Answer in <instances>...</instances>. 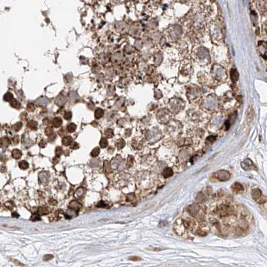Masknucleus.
<instances>
[{
	"mask_svg": "<svg viewBox=\"0 0 267 267\" xmlns=\"http://www.w3.org/2000/svg\"><path fill=\"white\" fill-rule=\"evenodd\" d=\"M80 188H79L78 190L77 191V192H76V195H79V197H80V196H82V194H83V193H84V190H83V189H82V190H81V192H80Z\"/></svg>",
	"mask_w": 267,
	"mask_h": 267,
	"instance_id": "obj_34",
	"label": "nucleus"
},
{
	"mask_svg": "<svg viewBox=\"0 0 267 267\" xmlns=\"http://www.w3.org/2000/svg\"><path fill=\"white\" fill-rule=\"evenodd\" d=\"M62 147H57L56 148V151H55V153H56V156H58V157H60V155H62Z\"/></svg>",
	"mask_w": 267,
	"mask_h": 267,
	"instance_id": "obj_26",
	"label": "nucleus"
},
{
	"mask_svg": "<svg viewBox=\"0 0 267 267\" xmlns=\"http://www.w3.org/2000/svg\"><path fill=\"white\" fill-rule=\"evenodd\" d=\"M67 129L68 131H69L70 133H73L76 131L77 129V125L74 123H70L67 126Z\"/></svg>",
	"mask_w": 267,
	"mask_h": 267,
	"instance_id": "obj_17",
	"label": "nucleus"
},
{
	"mask_svg": "<svg viewBox=\"0 0 267 267\" xmlns=\"http://www.w3.org/2000/svg\"><path fill=\"white\" fill-rule=\"evenodd\" d=\"M22 127V123L21 122H19V123H15V125L12 126V129L15 131H18L20 130Z\"/></svg>",
	"mask_w": 267,
	"mask_h": 267,
	"instance_id": "obj_19",
	"label": "nucleus"
},
{
	"mask_svg": "<svg viewBox=\"0 0 267 267\" xmlns=\"http://www.w3.org/2000/svg\"><path fill=\"white\" fill-rule=\"evenodd\" d=\"M48 210L46 207H39V209H37V214L40 216V215H46L48 214Z\"/></svg>",
	"mask_w": 267,
	"mask_h": 267,
	"instance_id": "obj_14",
	"label": "nucleus"
},
{
	"mask_svg": "<svg viewBox=\"0 0 267 267\" xmlns=\"http://www.w3.org/2000/svg\"><path fill=\"white\" fill-rule=\"evenodd\" d=\"M103 115H104V111H103L101 108H97V110H95V112H94V117H95L96 119H100V118L103 117Z\"/></svg>",
	"mask_w": 267,
	"mask_h": 267,
	"instance_id": "obj_12",
	"label": "nucleus"
},
{
	"mask_svg": "<svg viewBox=\"0 0 267 267\" xmlns=\"http://www.w3.org/2000/svg\"><path fill=\"white\" fill-rule=\"evenodd\" d=\"M28 109L30 110V111H34V110L35 109V106H34V104H32V103L28 104Z\"/></svg>",
	"mask_w": 267,
	"mask_h": 267,
	"instance_id": "obj_31",
	"label": "nucleus"
},
{
	"mask_svg": "<svg viewBox=\"0 0 267 267\" xmlns=\"http://www.w3.org/2000/svg\"><path fill=\"white\" fill-rule=\"evenodd\" d=\"M53 258H54V256L52 254H46L43 257V260L44 261H49V260L52 259Z\"/></svg>",
	"mask_w": 267,
	"mask_h": 267,
	"instance_id": "obj_27",
	"label": "nucleus"
},
{
	"mask_svg": "<svg viewBox=\"0 0 267 267\" xmlns=\"http://www.w3.org/2000/svg\"><path fill=\"white\" fill-rule=\"evenodd\" d=\"M252 119H253V110L251 107H249V111H248V114H247V123L248 124H250L252 121Z\"/></svg>",
	"mask_w": 267,
	"mask_h": 267,
	"instance_id": "obj_10",
	"label": "nucleus"
},
{
	"mask_svg": "<svg viewBox=\"0 0 267 267\" xmlns=\"http://www.w3.org/2000/svg\"><path fill=\"white\" fill-rule=\"evenodd\" d=\"M252 196L254 200H257L259 199V198L261 196V191L259 189H254L252 191Z\"/></svg>",
	"mask_w": 267,
	"mask_h": 267,
	"instance_id": "obj_6",
	"label": "nucleus"
},
{
	"mask_svg": "<svg viewBox=\"0 0 267 267\" xmlns=\"http://www.w3.org/2000/svg\"><path fill=\"white\" fill-rule=\"evenodd\" d=\"M64 117L65 118V119L66 120H70V119H71V118H72V113L71 112H66L64 114Z\"/></svg>",
	"mask_w": 267,
	"mask_h": 267,
	"instance_id": "obj_28",
	"label": "nucleus"
},
{
	"mask_svg": "<svg viewBox=\"0 0 267 267\" xmlns=\"http://www.w3.org/2000/svg\"><path fill=\"white\" fill-rule=\"evenodd\" d=\"M37 122L34 121H30L28 122V128H30V129H32V130H35V129H36V128H37Z\"/></svg>",
	"mask_w": 267,
	"mask_h": 267,
	"instance_id": "obj_15",
	"label": "nucleus"
},
{
	"mask_svg": "<svg viewBox=\"0 0 267 267\" xmlns=\"http://www.w3.org/2000/svg\"><path fill=\"white\" fill-rule=\"evenodd\" d=\"M39 145H40V147L44 148L46 146V142L45 141L42 140V141H41L40 142Z\"/></svg>",
	"mask_w": 267,
	"mask_h": 267,
	"instance_id": "obj_33",
	"label": "nucleus"
},
{
	"mask_svg": "<svg viewBox=\"0 0 267 267\" xmlns=\"http://www.w3.org/2000/svg\"><path fill=\"white\" fill-rule=\"evenodd\" d=\"M127 165L128 167L132 166V165H133V160H132V157H131V156H129V158H128Z\"/></svg>",
	"mask_w": 267,
	"mask_h": 267,
	"instance_id": "obj_32",
	"label": "nucleus"
},
{
	"mask_svg": "<svg viewBox=\"0 0 267 267\" xmlns=\"http://www.w3.org/2000/svg\"><path fill=\"white\" fill-rule=\"evenodd\" d=\"M11 107H14V108H18L20 107V103L19 101H17V100H13L11 103Z\"/></svg>",
	"mask_w": 267,
	"mask_h": 267,
	"instance_id": "obj_24",
	"label": "nucleus"
},
{
	"mask_svg": "<svg viewBox=\"0 0 267 267\" xmlns=\"http://www.w3.org/2000/svg\"><path fill=\"white\" fill-rule=\"evenodd\" d=\"M5 206H6V207L9 208V209H11L13 207V204L12 202H6V203H5Z\"/></svg>",
	"mask_w": 267,
	"mask_h": 267,
	"instance_id": "obj_29",
	"label": "nucleus"
},
{
	"mask_svg": "<svg viewBox=\"0 0 267 267\" xmlns=\"http://www.w3.org/2000/svg\"><path fill=\"white\" fill-rule=\"evenodd\" d=\"M11 143V141L9 140V139L6 137H2L1 139H0V147L2 148H5L7 147L8 146L10 145Z\"/></svg>",
	"mask_w": 267,
	"mask_h": 267,
	"instance_id": "obj_3",
	"label": "nucleus"
},
{
	"mask_svg": "<svg viewBox=\"0 0 267 267\" xmlns=\"http://www.w3.org/2000/svg\"><path fill=\"white\" fill-rule=\"evenodd\" d=\"M12 217H13V218H18L19 216H20V215L18 214L17 213H16V212H13V213H12Z\"/></svg>",
	"mask_w": 267,
	"mask_h": 267,
	"instance_id": "obj_43",
	"label": "nucleus"
},
{
	"mask_svg": "<svg viewBox=\"0 0 267 267\" xmlns=\"http://www.w3.org/2000/svg\"><path fill=\"white\" fill-rule=\"evenodd\" d=\"M115 145H116V146H117V147L119 149H122V148H123L124 146H125V141H124L123 139H119V140L116 142Z\"/></svg>",
	"mask_w": 267,
	"mask_h": 267,
	"instance_id": "obj_13",
	"label": "nucleus"
},
{
	"mask_svg": "<svg viewBox=\"0 0 267 267\" xmlns=\"http://www.w3.org/2000/svg\"><path fill=\"white\" fill-rule=\"evenodd\" d=\"M4 99H5V101H11V100L13 99V95H12V94L10 93V92H8L6 95L4 96Z\"/></svg>",
	"mask_w": 267,
	"mask_h": 267,
	"instance_id": "obj_25",
	"label": "nucleus"
},
{
	"mask_svg": "<svg viewBox=\"0 0 267 267\" xmlns=\"http://www.w3.org/2000/svg\"><path fill=\"white\" fill-rule=\"evenodd\" d=\"M232 189H233V190L235 192L238 193L242 192L243 189H244V187H243V186L241 185L240 183H234L233 185V186H232Z\"/></svg>",
	"mask_w": 267,
	"mask_h": 267,
	"instance_id": "obj_7",
	"label": "nucleus"
},
{
	"mask_svg": "<svg viewBox=\"0 0 267 267\" xmlns=\"http://www.w3.org/2000/svg\"><path fill=\"white\" fill-rule=\"evenodd\" d=\"M215 139H216V137L210 136L207 139V141H210V142H213V141H215Z\"/></svg>",
	"mask_w": 267,
	"mask_h": 267,
	"instance_id": "obj_38",
	"label": "nucleus"
},
{
	"mask_svg": "<svg viewBox=\"0 0 267 267\" xmlns=\"http://www.w3.org/2000/svg\"><path fill=\"white\" fill-rule=\"evenodd\" d=\"M19 167L22 169H26L29 167V164L26 161H21L19 163Z\"/></svg>",
	"mask_w": 267,
	"mask_h": 267,
	"instance_id": "obj_16",
	"label": "nucleus"
},
{
	"mask_svg": "<svg viewBox=\"0 0 267 267\" xmlns=\"http://www.w3.org/2000/svg\"><path fill=\"white\" fill-rule=\"evenodd\" d=\"M53 133H54V130H53V129L52 127H47L46 129H45V134L46 135H48V136L53 135Z\"/></svg>",
	"mask_w": 267,
	"mask_h": 267,
	"instance_id": "obj_23",
	"label": "nucleus"
},
{
	"mask_svg": "<svg viewBox=\"0 0 267 267\" xmlns=\"http://www.w3.org/2000/svg\"><path fill=\"white\" fill-rule=\"evenodd\" d=\"M106 206V204L104 203L103 202H100L98 203L97 204V207H105Z\"/></svg>",
	"mask_w": 267,
	"mask_h": 267,
	"instance_id": "obj_35",
	"label": "nucleus"
},
{
	"mask_svg": "<svg viewBox=\"0 0 267 267\" xmlns=\"http://www.w3.org/2000/svg\"><path fill=\"white\" fill-rule=\"evenodd\" d=\"M133 198H134V194H129L127 196V201L131 202V201L133 200Z\"/></svg>",
	"mask_w": 267,
	"mask_h": 267,
	"instance_id": "obj_30",
	"label": "nucleus"
},
{
	"mask_svg": "<svg viewBox=\"0 0 267 267\" xmlns=\"http://www.w3.org/2000/svg\"><path fill=\"white\" fill-rule=\"evenodd\" d=\"M230 77H231V80L232 82H236L238 79V72L236 70L232 69L231 71H230Z\"/></svg>",
	"mask_w": 267,
	"mask_h": 267,
	"instance_id": "obj_5",
	"label": "nucleus"
},
{
	"mask_svg": "<svg viewBox=\"0 0 267 267\" xmlns=\"http://www.w3.org/2000/svg\"><path fill=\"white\" fill-rule=\"evenodd\" d=\"M62 119L59 117L55 118L52 122L53 126H54V127H56V128H57V127H60V126L62 125Z\"/></svg>",
	"mask_w": 267,
	"mask_h": 267,
	"instance_id": "obj_11",
	"label": "nucleus"
},
{
	"mask_svg": "<svg viewBox=\"0 0 267 267\" xmlns=\"http://www.w3.org/2000/svg\"><path fill=\"white\" fill-rule=\"evenodd\" d=\"M57 203H58V202H57V201H56V200H54V199L50 200V204L51 205H56V204H57Z\"/></svg>",
	"mask_w": 267,
	"mask_h": 267,
	"instance_id": "obj_40",
	"label": "nucleus"
},
{
	"mask_svg": "<svg viewBox=\"0 0 267 267\" xmlns=\"http://www.w3.org/2000/svg\"><path fill=\"white\" fill-rule=\"evenodd\" d=\"M22 152L18 149H13L11 152V155L12 157L15 159H19L22 157Z\"/></svg>",
	"mask_w": 267,
	"mask_h": 267,
	"instance_id": "obj_9",
	"label": "nucleus"
},
{
	"mask_svg": "<svg viewBox=\"0 0 267 267\" xmlns=\"http://www.w3.org/2000/svg\"><path fill=\"white\" fill-rule=\"evenodd\" d=\"M107 145H108V141L105 138L102 139L100 141V146L102 148H105L107 147Z\"/></svg>",
	"mask_w": 267,
	"mask_h": 267,
	"instance_id": "obj_21",
	"label": "nucleus"
},
{
	"mask_svg": "<svg viewBox=\"0 0 267 267\" xmlns=\"http://www.w3.org/2000/svg\"><path fill=\"white\" fill-rule=\"evenodd\" d=\"M105 134L107 138H111L113 136V131L111 129H108L105 131Z\"/></svg>",
	"mask_w": 267,
	"mask_h": 267,
	"instance_id": "obj_20",
	"label": "nucleus"
},
{
	"mask_svg": "<svg viewBox=\"0 0 267 267\" xmlns=\"http://www.w3.org/2000/svg\"><path fill=\"white\" fill-rule=\"evenodd\" d=\"M13 141L14 144H17L19 143V137L18 136H15V137L13 138Z\"/></svg>",
	"mask_w": 267,
	"mask_h": 267,
	"instance_id": "obj_36",
	"label": "nucleus"
},
{
	"mask_svg": "<svg viewBox=\"0 0 267 267\" xmlns=\"http://www.w3.org/2000/svg\"><path fill=\"white\" fill-rule=\"evenodd\" d=\"M172 175H173V171L169 167L165 168L163 171V176L164 178H169Z\"/></svg>",
	"mask_w": 267,
	"mask_h": 267,
	"instance_id": "obj_8",
	"label": "nucleus"
},
{
	"mask_svg": "<svg viewBox=\"0 0 267 267\" xmlns=\"http://www.w3.org/2000/svg\"><path fill=\"white\" fill-rule=\"evenodd\" d=\"M43 123L44 125H48V124L50 123V121H49V119H48V118H46V119H44L43 121Z\"/></svg>",
	"mask_w": 267,
	"mask_h": 267,
	"instance_id": "obj_42",
	"label": "nucleus"
},
{
	"mask_svg": "<svg viewBox=\"0 0 267 267\" xmlns=\"http://www.w3.org/2000/svg\"><path fill=\"white\" fill-rule=\"evenodd\" d=\"M79 147V144L77 143H74V145L72 146V149H78Z\"/></svg>",
	"mask_w": 267,
	"mask_h": 267,
	"instance_id": "obj_39",
	"label": "nucleus"
},
{
	"mask_svg": "<svg viewBox=\"0 0 267 267\" xmlns=\"http://www.w3.org/2000/svg\"><path fill=\"white\" fill-rule=\"evenodd\" d=\"M30 220L33 222H36V221H40L41 218H40V216L38 214H32Z\"/></svg>",
	"mask_w": 267,
	"mask_h": 267,
	"instance_id": "obj_22",
	"label": "nucleus"
},
{
	"mask_svg": "<svg viewBox=\"0 0 267 267\" xmlns=\"http://www.w3.org/2000/svg\"><path fill=\"white\" fill-rule=\"evenodd\" d=\"M81 207H82L81 204H80L79 202H77V201H73L69 205L70 209H73V210H74V211H76L77 212H78L79 211V209L81 208Z\"/></svg>",
	"mask_w": 267,
	"mask_h": 267,
	"instance_id": "obj_2",
	"label": "nucleus"
},
{
	"mask_svg": "<svg viewBox=\"0 0 267 267\" xmlns=\"http://www.w3.org/2000/svg\"><path fill=\"white\" fill-rule=\"evenodd\" d=\"M59 161H60V157H58V156H56V157H54V159H53V162H54V163H58L59 162Z\"/></svg>",
	"mask_w": 267,
	"mask_h": 267,
	"instance_id": "obj_37",
	"label": "nucleus"
},
{
	"mask_svg": "<svg viewBox=\"0 0 267 267\" xmlns=\"http://www.w3.org/2000/svg\"><path fill=\"white\" fill-rule=\"evenodd\" d=\"M129 260H140V258L139 257H137V256H131V258H129Z\"/></svg>",
	"mask_w": 267,
	"mask_h": 267,
	"instance_id": "obj_41",
	"label": "nucleus"
},
{
	"mask_svg": "<svg viewBox=\"0 0 267 267\" xmlns=\"http://www.w3.org/2000/svg\"><path fill=\"white\" fill-rule=\"evenodd\" d=\"M99 153H100V148L97 147L94 149H93V150L91 151L90 155H92V157H97L99 155Z\"/></svg>",
	"mask_w": 267,
	"mask_h": 267,
	"instance_id": "obj_18",
	"label": "nucleus"
},
{
	"mask_svg": "<svg viewBox=\"0 0 267 267\" xmlns=\"http://www.w3.org/2000/svg\"><path fill=\"white\" fill-rule=\"evenodd\" d=\"M218 177L220 181H224L230 178V174L226 171H220L218 173Z\"/></svg>",
	"mask_w": 267,
	"mask_h": 267,
	"instance_id": "obj_1",
	"label": "nucleus"
},
{
	"mask_svg": "<svg viewBox=\"0 0 267 267\" xmlns=\"http://www.w3.org/2000/svg\"><path fill=\"white\" fill-rule=\"evenodd\" d=\"M72 138L70 136H66L64 137L63 139H62V143L64 146H68L70 145H71L72 143Z\"/></svg>",
	"mask_w": 267,
	"mask_h": 267,
	"instance_id": "obj_4",
	"label": "nucleus"
}]
</instances>
